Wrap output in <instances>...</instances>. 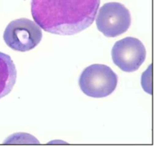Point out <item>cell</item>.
I'll use <instances>...</instances> for the list:
<instances>
[{"label":"cell","mask_w":157,"mask_h":149,"mask_svg":"<svg viewBox=\"0 0 157 149\" xmlns=\"http://www.w3.org/2000/svg\"><path fill=\"white\" fill-rule=\"evenodd\" d=\"M131 23L129 10L122 4L116 2L104 4L96 18L98 29L109 37H115L125 32Z\"/></svg>","instance_id":"4"},{"label":"cell","mask_w":157,"mask_h":149,"mask_svg":"<svg viewBox=\"0 0 157 149\" xmlns=\"http://www.w3.org/2000/svg\"><path fill=\"white\" fill-rule=\"evenodd\" d=\"M114 64L121 70L132 72L137 70L146 58V50L137 38L127 37L115 42L111 52Z\"/></svg>","instance_id":"5"},{"label":"cell","mask_w":157,"mask_h":149,"mask_svg":"<svg viewBox=\"0 0 157 149\" xmlns=\"http://www.w3.org/2000/svg\"><path fill=\"white\" fill-rule=\"evenodd\" d=\"M78 83L86 95L95 98L104 97L115 90L118 76L108 66L94 64L82 71Z\"/></svg>","instance_id":"2"},{"label":"cell","mask_w":157,"mask_h":149,"mask_svg":"<svg viewBox=\"0 0 157 149\" xmlns=\"http://www.w3.org/2000/svg\"><path fill=\"white\" fill-rule=\"evenodd\" d=\"M100 0H31L35 23L44 31L55 34L73 35L94 21Z\"/></svg>","instance_id":"1"},{"label":"cell","mask_w":157,"mask_h":149,"mask_svg":"<svg viewBox=\"0 0 157 149\" xmlns=\"http://www.w3.org/2000/svg\"><path fill=\"white\" fill-rule=\"evenodd\" d=\"M17 78V70L10 56L0 52V99L12 90Z\"/></svg>","instance_id":"6"},{"label":"cell","mask_w":157,"mask_h":149,"mask_svg":"<svg viewBox=\"0 0 157 149\" xmlns=\"http://www.w3.org/2000/svg\"><path fill=\"white\" fill-rule=\"evenodd\" d=\"M42 37L41 28L33 21L24 18L10 21L3 34L7 45L18 52L33 49L39 44Z\"/></svg>","instance_id":"3"},{"label":"cell","mask_w":157,"mask_h":149,"mask_svg":"<svg viewBox=\"0 0 157 149\" xmlns=\"http://www.w3.org/2000/svg\"><path fill=\"white\" fill-rule=\"evenodd\" d=\"M38 143L37 140L32 136L28 134L18 133L14 134L7 138L4 143Z\"/></svg>","instance_id":"7"}]
</instances>
